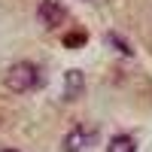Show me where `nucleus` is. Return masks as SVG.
Wrapping results in <instances>:
<instances>
[{
    "instance_id": "f257e3e1",
    "label": "nucleus",
    "mask_w": 152,
    "mask_h": 152,
    "mask_svg": "<svg viewBox=\"0 0 152 152\" xmlns=\"http://www.w3.org/2000/svg\"><path fill=\"white\" fill-rule=\"evenodd\" d=\"M3 85L9 88L12 94H24V91H34L40 85V70H37L31 61H15L6 73H3Z\"/></svg>"
},
{
    "instance_id": "f03ea898",
    "label": "nucleus",
    "mask_w": 152,
    "mask_h": 152,
    "mask_svg": "<svg viewBox=\"0 0 152 152\" xmlns=\"http://www.w3.org/2000/svg\"><path fill=\"white\" fill-rule=\"evenodd\" d=\"M37 18H40L43 28L55 31V28H61V24L67 21V9H64V3H58V0H43V3L37 6Z\"/></svg>"
},
{
    "instance_id": "7ed1b4c3",
    "label": "nucleus",
    "mask_w": 152,
    "mask_h": 152,
    "mask_svg": "<svg viewBox=\"0 0 152 152\" xmlns=\"http://www.w3.org/2000/svg\"><path fill=\"white\" fill-rule=\"evenodd\" d=\"M91 143V131L85 128V125H76V128H70L67 131V137H64V152H85V146Z\"/></svg>"
},
{
    "instance_id": "20e7f679",
    "label": "nucleus",
    "mask_w": 152,
    "mask_h": 152,
    "mask_svg": "<svg viewBox=\"0 0 152 152\" xmlns=\"http://www.w3.org/2000/svg\"><path fill=\"white\" fill-rule=\"evenodd\" d=\"M82 85H85L82 70H67V73H64V97H67V100L79 97V94H82Z\"/></svg>"
},
{
    "instance_id": "39448f33",
    "label": "nucleus",
    "mask_w": 152,
    "mask_h": 152,
    "mask_svg": "<svg viewBox=\"0 0 152 152\" xmlns=\"http://www.w3.org/2000/svg\"><path fill=\"white\" fill-rule=\"evenodd\" d=\"M107 152H137V143H134L131 134H116L107 143Z\"/></svg>"
},
{
    "instance_id": "423d86ee",
    "label": "nucleus",
    "mask_w": 152,
    "mask_h": 152,
    "mask_svg": "<svg viewBox=\"0 0 152 152\" xmlns=\"http://www.w3.org/2000/svg\"><path fill=\"white\" fill-rule=\"evenodd\" d=\"M0 152H18V149H0Z\"/></svg>"
}]
</instances>
